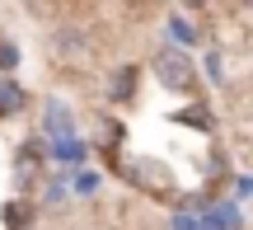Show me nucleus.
<instances>
[{
  "mask_svg": "<svg viewBox=\"0 0 253 230\" xmlns=\"http://www.w3.org/2000/svg\"><path fill=\"white\" fill-rule=\"evenodd\" d=\"M126 94H136V66H122V75L113 80V99H126Z\"/></svg>",
  "mask_w": 253,
  "mask_h": 230,
  "instance_id": "7ed1b4c3",
  "label": "nucleus"
},
{
  "mask_svg": "<svg viewBox=\"0 0 253 230\" xmlns=\"http://www.w3.org/2000/svg\"><path fill=\"white\" fill-rule=\"evenodd\" d=\"M173 38H178V43H192V38H197V33H192V24H188V19H173Z\"/></svg>",
  "mask_w": 253,
  "mask_h": 230,
  "instance_id": "0eeeda50",
  "label": "nucleus"
},
{
  "mask_svg": "<svg viewBox=\"0 0 253 230\" xmlns=\"http://www.w3.org/2000/svg\"><path fill=\"white\" fill-rule=\"evenodd\" d=\"M47 132H71V113L61 103H52V113H47Z\"/></svg>",
  "mask_w": 253,
  "mask_h": 230,
  "instance_id": "20e7f679",
  "label": "nucleus"
},
{
  "mask_svg": "<svg viewBox=\"0 0 253 230\" xmlns=\"http://www.w3.org/2000/svg\"><path fill=\"white\" fill-rule=\"evenodd\" d=\"M75 188H80V193H94V188H99V174H80V179H75Z\"/></svg>",
  "mask_w": 253,
  "mask_h": 230,
  "instance_id": "1a4fd4ad",
  "label": "nucleus"
},
{
  "mask_svg": "<svg viewBox=\"0 0 253 230\" xmlns=\"http://www.w3.org/2000/svg\"><path fill=\"white\" fill-rule=\"evenodd\" d=\"M24 108V90H19L14 80H5L0 85V118H9V113H19Z\"/></svg>",
  "mask_w": 253,
  "mask_h": 230,
  "instance_id": "f03ea898",
  "label": "nucleus"
},
{
  "mask_svg": "<svg viewBox=\"0 0 253 230\" xmlns=\"http://www.w3.org/2000/svg\"><path fill=\"white\" fill-rule=\"evenodd\" d=\"M52 150H56L61 160H80V155H84V146H80V141H61V146H52Z\"/></svg>",
  "mask_w": 253,
  "mask_h": 230,
  "instance_id": "423d86ee",
  "label": "nucleus"
},
{
  "mask_svg": "<svg viewBox=\"0 0 253 230\" xmlns=\"http://www.w3.org/2000/svg\"><path fill=\"white\" fill-rule=\"evenodd\" d=\"M5 216H9V230H24L28 226V212H24V207H9Z\"/></svg>",
  "mask_w": 253,
  "mask_h": 230,
  "instance_id": "6e6552de",
  "label": "nucleus"
},
{
  "mask_svg": "<svg viewBox=\"0 0 253 230\" xmlns=\"http://www.w3.org/2000/svg\"><path fill=\"white\" fill-rule=\"evenodd\" d=\"M155 75H160L164 90H188L192 85V61L183 52H169V47H164V52L155 56Z\"/></svg>",
  "mask_w": 253,
  "mask_h": 230,
  "instance_id": "f257e3e1",
  "label": "nucleus"
},
{
  "mask_svg": "<svg viewBox=\"0 0 253 230\" xmlns=\"http://www.w3.org/2000/svg\"><path fill=\"white\" fill-rule=\"evenodd\" d=\"M14 66H19V47L0 38V71H14Z\"/></svg>",
  "mask_w": 253,
  "mask_h": 230,
  "instance_id": "39448f33",
  "label": "nucleus"
}]
</instances>
